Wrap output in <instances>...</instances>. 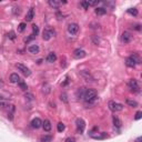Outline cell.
<instances>
[{
    "label": "cell",
    "mask_w": 142,
    "mask_h": 142,
    "mask_svg": "<svg viewBox=\"0 0 142 142\" xmlns=\"http://www.w3.org/2000/svg\"><path fill=\"white\" fill-rule=\"evenodd\" d=\"M83 100H84V102L87 103L88 105L95 104V103H97V101H98V93H97V91L93 90V89H87V90H85Z\"/></svg>",
    "instance_id": "1"
},
{
    "label": "cell",
    "mask_w": 142,
    "mask_h": 142,
    "mask_svg": "<svg viewBox=\"0 0 142 142\" xmlns=\"http://www.w3.org/2000/svg\"><path fill=\"white\" fill-rule=\"evenodd\" d=\"M54 36H55V31H54L52 28H50V27H47V28L43 30V32H42L43 40H50L51 38H53Z\"/></svg>",
    "instance_id": "2"
},
{
    "label": "cell",
    "mask_w": 142,
    "mask_h": 142,
    "mask_svg": "<svg viewBox=\"0 0 142 142\" xmlns=\"http://www.w3.org/2000/svg\"><path fill=\"white\" fill-rule=\"evenodd\" d=\"M109 109L113 112H118V111H122L123 110V104L118 103L115 101H110L109 102Z\"/></svg>",
    "instance_id": "3"
},
{
    "label": "cell",
    "mask_w": 142,
    "mask_h": 142,
    "mask_svg": "<svg viewBox=\"0 0 142 142\" xmlns=\"http://www.w3.org/2000/svg\"><path fill=\"white\" fill-rule=\"evenodd\" d=\"M128 85H129V88L134 91V92H139L140 91V84L138 82V80H135V79H131L129 82H128Z\"/></svg>",
    "instance_id": "4"
},
{
    "label": "cell",
    "mask_w": 142,
    "mask_h": 142,
    "mask_svg": "<svg viewBox=\"0 0 142 142\" xmlns=\"http://www.w3.org/2000/svg\"><path fill=\"white\" fill-rule=\"evenodd\" d=\"M80 75L87 82H94V78L92 77V74H91L89 71H85V70H83V71H80Z\"/></svg>",
    "instance_id": "5"
},
{
    "label": "cell",
    "mask_w": 142,
    "mask_h": 142,
    "mask_svg": "<svg viewBox=\"0 0 142 142\" xmlns=\"http://www.w3.org/2000/svg\"><path fill=\"white\" fill-rule=\"evenodd\" d=\"M75 125H77V131L79 133H82L83 131H84V128H85V122L82 120V119H80L78 118L77 120H75Z\"/></svg>",
    "instance_id": "6"
},
{
    "label": "cell",
    "mask_w": 142,
    "mask_h": 142,
    "mask_svg": "<svg viewBox=\"0 0 142 142\" xmlns=\"http://www.w3.org/2000/svg\"><path fill=\"white\" fill-rule=\"evenodd\" d=\"M131 40H132V36L131 33H129L128 31H124L122 34H121V42L126 44V43H130Z\"/></svg>",
    "instance_id": "7"
},
{
    "label": "cell",
    "mask_w": 142,
    "mask_h": 142,
    "mask_svg": "<svg viewBox=\"0 0 142 142\" xmlns=\"http://www.w3.org/2000/svg\"><path fill=\"white\" fill-rule=\"evenodd\" d=\"M85 55H87V52L82 49H75L73 51V57L75 59H82V58L85 57Z\"/></svg>",
    "instance_id": "8"
},
{
    "label": "cell",
    "mask_w": 142,
    "mask_h": 142,
    "mask_svg": "<svg viewBox=\"0 0 142 142\" xmlns=\"http://www.w3.org/2000/svg\"><path fill=\"white\" fill-rule=\"evenodd\" d=\"M16 67L18 68L19 71H21V73H23L24 75H27V77H28V75H30V73H31V72H30V70L26 67V65H23L22 63H18Z\"/></svg>",
    "instance_id": "9"
},
{
    "label": "cell",
    "mask_w": 142,
    "mask_h": 142,
    "mask_svg": "<svg viewBox=\"0 0 142 142\" xmlns=\"http://www.w3.org/2000/svg\"><path fill=\"white\" fill-rule=\"evenodd\" d=\"M68 31L71 34H77L79 31V26L77 23H70L68 26Z\"/></svg>",
    "instance_id": "10"
},
{
    "label": "cell",
    "mask_w": 142,
    "mask_h": 142,
    "mask_svg": "<svg viewBox=\"0 0 142 142\" xmlns=\"http://www.w3.org/2000/svg\"><path fill=\"white\" fill-rule=\"evenodd\" d=\"M48 3H49L50 7H52V8H54V9H58L60 6H61V4L67 3V1H57V0H49Z\"/></svg>",
    "instance_id": "11"
},
{
    "label": "cell",
    "mask_w": 142,
    "mask_h": 142,
    "mask_svg": "<svg viewBox=\"0 0 142 142\" xmlns=\"http://www.w3.org/2000/svg\"><path fill=\"white\" fill-rule=\"evenodd\" d=\"M31 126L33 129H39L42 126V121L40 118H34L32 121H31Z\"/></svg>",
    "instance_id": "12"
},
{
    "label": "cell",
    "mask_w": 142,
    "mask_h": 142,
    "mask_svg": "<svg viewBox=\"0 0 142 142\" xmlns=\"http://www.w3.org/2000/svg\"><path fill=\"white\" fill-rule=\"evenodd\" d=\"M28 51H29V53L37 54L40 51V48H39V45L37 43H36V44H30L29 47H28Z\"/></svg>",
    "instance_id": "13"
},
{
    "label": "cell",
    "mask_w": 142,
    "mask_h": 142,
    "mask_svg": "<svg viewBox=\"0 0 142 142\" xmlns=\"http://www.w3.org/2000/svg\"><path fill=\"white\" fill-rule=\"evenodd\" d=\"M125 64L128 65V67H130V68H134L138 63L135 62V60L132 58V55H131V57H128L125 59Z\"/></svg>",
    "instance_id": "14"
},
{
    "label": "cell",
    "mask_w": 142,
    "mask_h": 142,
    "mask_svg": "<svg viewBox=\"0 0 142 142\" xmlns=\"http://www.w3.org/2000/svg\"><path fill=\"white\" fill-rule=\"evenodd\" d=\"M45 60H47V62L52 63V62H54L55 60H57V55H55V53H53V52H50V53L47 55Z\"/></svg>",
    "instance_id": "15"
},
{
    "label": "cell",
    "mask_w": 142,
    "mask_h": 142,
    "mask_svg": "<svg viewBox=\"0 0 142 142\" xmlns=\"http://www.w3.org/2000/svg\"><path fill=\"white\" fill-rule=\"evenodd\" d=\"M33 17H34V10H33V8H30L29 11L26 14V20L27 21H31V20L33 19Z\"/></svg>",
    "instance_id": "16"
},
{
    "label": "cell",
    "mask_w": 142,
    "mask_h": 142,
    "mask_svg": "<svg viewBox=\"0 0 142 142\" xmlns=\"http://www.w3.org/2000/svg\"><path fill=\"white\" fill-rule=\"evenodd\" d=\"M85 88H79L78 91H77V98L78 99H81L83 100V97H84V93H85Z\"/></svg>",
    "instance_id": "17"
},
{
    "label": "cell",
    "mask_w": 142,
    "mask_h": 142,
    "mask_svg": "<svg viewBox=\"0 0 142 142\" xmlns=\"http://www.w3.org/2000/svg\"><path fill=\"white\" fill-rule=\"evenodd\" d=\"M42 126H43V130L49 132L51 130V122L49 120H44V122H42Z\"/></svg>",
    "instance_id": "18"
},
{
    "label": "cell",
    "mask_w": 142,
    "mask_h": 142,
    "mask_svg": "<svg viewBox=\"0 0 142 142\" xmlns=\"http://www.w3.org/2000/svg\"><path fill=\"white\" fill-rule=\"evenodd\" d=\"M19 80H20V78H19L18 73H11L10 74V81H11L12 83H18Z\"/></svg>",
    "instance_id": "19"
},
{
    "label": "cell",
    "mask_w": 142,
    "mask_h": 142,
    "mask_svg": "<svg viewBox=\"0 0 142 142\" xmlns=\"http://www.w3.org/2000/svg\"><path fill=\"white\" fill-rule=\"evenodd\" d=\"M9 104H10V101H9V100L0 98V108H1V109L7 108V106H9Z\"/></svg>",
    "instance_id": "20"
},
{
    "label": "cell",
    "mask_w": 142,
    "mask_h": 142,
    "mask_svg": "<svg viewBox=\"0 0 142 142\" xmlns=\"http://www.w3.org/2000/svg\"><path fill=\"white\" fill-rule=\"evenodd\" d=\"M92 138L95 139V140H103V139H106V138H108V134H106L105 132H102V133L97 134V135H92Z\"/></svg>",
    "instance_id": "21"
},
{
    "label": "cell",
    "mask_w": 142,
    "mask_h": 142,
    "mask_svg": "<svg viewBox=\"0 0 142 142\" xmlns=\"http://www.w3.org/2000/svg\"><path fill=\"white\" fill-rule=\"evenodd\" d=\"M113 124L115 128H121V125H122V122H121V120L118 118V116H113Z\"/></svg>",
    "instance_id": "22"
},
{
    "label": "cell",
    "mask_w": 142,
    "mask_h": 142,
    "mask_svg": "<svg viewBox=\"0 0 142 142\" xmlns=\"http://www.w3.org/2000/svg\"><path fill=\"white\" fill-rule=\"evenodd\" d=\"M95 13H97L98 16H103V14L106 13V9L105 8H97L95 9Z\"/></svg>",
    "instance_id": "23"
},
{
    "label": "cell",
    "mask_w": 142,
    "mask_h": 142,
    "mask_svg": "<svg viewBox=\"0 0 142 142\" xmlns=\"http://www.w3.org/2000/svg\"><path fill=\"white\" fill-rule=\"evenodd\" d=\"M18 85H19V88L21 89V90H23V91H26V90L28 89V87H27V83L24 82V81H22V80H19Z\"/></svg>",
    "instance_id": "24"
},
{
    "label": "cell",
    "mask_w": 142,
    "mask_h": 142,
    "mask_svg": "<svg viewBox=\"0 0 142 142\" xmlns=\"http://www.w3.org/2000/svg\"><path fill=\"white\" fill-rule=\"evenodd\" d=\"M128 13L131 14V16L136 17L139 12H138V9H135V8H130V9H128Z\"/></svg>",
    "instance_id": "25"
},
{
    "label": "cell",
    "mask_w": 142,
    "mask_h": 142,
    "mask_svg": "<svg viewBox=\"0 0 142 142\" xmlns=\"http://www.w3.org/2000/svg\"><path fill=\"white\" fill-rule=\"evenodd\" d=\"M50 91H51V89H50V85L47 84V83H44L43 87H42V92H43L44 94H48Z\"/></svg>",
    "instance_id": "26"
},
{
    "label": "cell",
    "mask_w": 142,
    "mask_h": 142,
    "mask_svg": "<svg viewBox=\"0 0 142 142\" xmlns=\"http://www.w3.org/2000/svg\"><path fill=\"white\" fill-rule=\"evenodd\" d=\"M126 102V104H129L130 106H133V108H136V106H138V102H136V101H134V100H126L125 101Z\"/></svg>",
    "instance_id": "27"
},
{
    "label": "cell",
    "mask_w": 142,
    "mask_h": 142,
    "mask_svg": "<svg viewBox=\"0 0 142 142\" xmlns=\"http://www.w3.org/2000/svg\"><path fill=\"white\" fill-rule=\"evenodd\" d=\"M60 99H61V101L63 103H68L69 102V100H68V95H67V93H61L60 94Z\"/></svg>",
    "instance_id": "28"
},
{
    "label": "cell",
    "mask_w": 142,
    "mask_h": 142,
    "mask_svg": "<svg viewBox=\"0 0 142 142\" xmlns=\"http://www.w3.org/2000/svg\"><path fill=\"white\" fill-rule=\"evenodd\" d=\"M40 141L41 142H51L52 141V136L51 135H44V136H42Z\"/></svg>",
    "instance_id": "29"
},
{
    "label": "cell",
    "mask_w": 142,
    "mask_h": 142,
    "mask_svg": "<svg viewBox=\"0 0 142 142\" xmlns=\"http://www.w3.org/2000/svg\"><path fill=\"white\" fill-rule=\"evenodd\" d=\"M12 12H13L14 16H19V14L21 13V8H20V7H14L12 9Z\"/></svg>",
    "instance_id": "30"
},
{
    "label": "cell",
    "mask_w": 142,
    "mask_h": 142,
    "mask_svg": "<svg viewBox=\"0 0 142 142\" xmlns=\"http://www.w3.org/2000/svg\"><path fill=\"white\" fill-rule=\"evenodd\" d=\"M57 129H58L59 132H62V131H64V129H65V125L62 122H59L58 125H57Z\"/></svg>",
    "instance_id": "31"
},
{
    "label": "cell",
    "mask_w": 142,
    "mask_h": 142,
    "mask_svg": "<svg viewBox=\"0 0 142 142\" xmlns=\"http://www.w3.org/2000/svg\"><path fill=\"white\" fill-rule=\"evenodd\" d=\"M26 27H27V24L24 23V22H21V23L19 24V27H18V31H19V32L24 31V29H26Z\"/></svg>",
    "instance_id": "32"
},
{
    "label": "cell",
    "mask_w": 142,
    "mask_h": 142,
    "mask_svg": "<svg viewBox=\"0 0 142 142\" xmlns=\"http://www.w3.org/2000/svg\"><path fill=\"white\" fill-rule=\"evenodd\" d=\"M24 98H26V100H28V101H33V99H34L33 94L32 93H29V92H27L26 94H24Z\"/></svg>",
    "instance_id": "33"
},
{
    "label": "cell",
    "mask_w": 142,
    "mask_h": 142,
    "mask_svg": "<svg viewBox=\"0 0 142 142\" xmlns=\"http://www.w3.org/2000/svg\"><path fill=\"white\" fill-rule=\"evenodd\" d=\"M80 7L83 8V9H88L90 6H89V2L88 1H81L80 2Z\"/></svg>",
    "instance_id": "34"
},
{
    "label": "cell",
    "mask_w": 142,
    "mask_h": 142,
    "mask_svg": "<svg viewBox=\"0 0 142 142\" xmlns=\"http://www.w3.org/2000/svg\"><path fill=\"white\" fill-rule=\"evenodd\" d=\"M32 30H33V33H32V34L36 37V36L39 33V28H38L37 24H32Z\"/></svg>",
    "instance_id": "35"
},
{
    "label": "cell",
    "mask_w": 142,
    "mask_h": 142,
    "mask_svg": "<svg viewBox=\"0 0 142 142\" xmlns=\"http://www.w3.org/2000/svg\"><path fill=\"white\" fill-rule=\"evenodd\" d=\"M8 38L9 39H11V40H14L16 39V33H14V31H10L8 33Z\"/></svg>",
    "instance_id": "36"
},
{
    "label": "cell",
    "mask_w": 142,
    "mask_h": 142,
    "mask_svg": "<svg viewBox=\"0 0 142 142\" xmlns=\"http://www.w3.org/2000/svg\"><path fill=\"white\" fill-rule=\"evenodd\" d=\"M141 116H142V112H141V111H138V112L135 113L134 120H140V119H141Z\"/></svg>",
    "instance_id": "37"
},
{
    "label": "cell",
    "mask_w": 142,
    "mask_h": 142,
    "mask_svg": "<svg viewBox=\"0 0 142 142\" xmlns=\"http://www.w3.org/2000/svg\"><path fill=\"white\" fill-rule=\"evenodd\" d=\"M88 2H89V6H97L100 1H99V0H97V1H88Z\"/></svg>",
    "instance_id": "38"
},
{
    "label": "cell",
    "mask_w": 142,
    "mask_h": 142,
    "mask_svg": "<svg viewBox=\"0 0 142 142\" xmlns=\"http://www.w3.org/2000/svg\"><path fill=\"white\" fill-rule=\"evenodd\" d=\"M57 17H58V20H61V19H64L63 17V14L62 13H60V12H57Z\"/></svg>",
    "instance_id": "39"
},
{
    "label": "cell",
    "mask_w": 142,
    "mask_h": 142,
    "mask_svg": "<svg viewBox=\"0 0 142 142\" xmlns=\"http://www.w3.org/2000/svg\"><path fill=\"white\" fill-rule=\"evenodd\" d=\"M65 142H75V140H74L73 138H67Z\"/></svg>",
    "instance_id": "40"
},
{
    "label": "cell",
    "mask_w": 142,
    "mask_h": 142,
    "mask_svg": "<svg viewBox=\"0 0 142 142\" xmlns=\"http://www.w3.org/2000/svg\"><path fill=\"white\" fill-rule=\"evenodd\" d=\"M133 29H135V30H140L141 28H140V24H134V26L132 27Z\"/></svg>",
    "instance_id": "41"
},
{
    "label": "cell",
    "mask_w": 142,
    "mask_h": 142,
    "mask_svg": "<svg viewBox=\"0 0 142 142\" xmlns=\"http://www.w3.org/2000/svg\"><path fill=\"white\" fill-rule=\"evenodd\" d=\"M92 40L94 41V43H95V44H98V43H99V41H100V40H99V39H97L95 37H93V38H92Z\"/></svg>",
    "instance_id": "42"
},
{
    "label": "cell",
    "mask_w": 142,
    "mask_h": 142,
    "mask_svg": "<svg viewBox=\"0 0 142 142\" xmlns=\"http://www.w3.org/2000/svg\"><path fill=\"white\" fill-rule=\"evenodd\" d=\"M3 85H4V83H3V81H2L1 79H0V88H2V87H3Z\"/></svg>",
    "instance_id": "43"
},
{
    "label": "cell",
    "mask_w": 142,
    "mask_h": 142,
    "mask_svg": "<svg viewBox=\"0 0 142 142\" xmlns=\"http://www.w3.org/2000/svg\"><path fill=\"white\" fill-rule=\"evenodd\" d=\"M140 141H141V136H140V138L136 139V141H135V142H140Z\"/></svg>",
    "instance_id": "44"
}]
</instances>
